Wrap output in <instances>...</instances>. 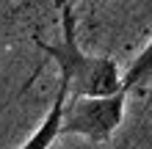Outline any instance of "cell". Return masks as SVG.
<instances>
[{
	"label": "cell",
	"instance_id": "cell-1",
	"mask_svg": "<svg viewBox=\"0 0 152 149\" xmlns=\"http://www.w3.org/2000/svg\"><path fill=\"white\" fill-rule=\"evenodd\" d=\"M61 41L47 44L39 41L36 44L44 55H50L56 61L58 69V80L66 83L69 94H113L122 89V72L119 64L108 55H91L77 44V28H75V17H72V3L61 6Z\"/></svg>",
	"mask_w": 152,
	"mask_h": 149
},
{
	"label": "cell",
	"instance_id": "cell-2",
	"mask_svg": "<svg viewBox=\"0 0 152 149\" xmlns=\"http://www.w3.org/2000/svg\"><path fill=\"white\" fill-rule=\"evenodd\" d=\"M127 91L119 89L113 94H66L61 110V135H80L86 141L105 144L122 127Z\"/></svg>",
	"mask_w": 152,
	"mask_h": 149
},
{
	"label": "cell",
	"instance_id": "cell-3",
	"mask_svg": "<svg viewBox=\"0 0 152 149\" xmlns=\"http://www.w3.org/2000/svg\"><path fill=\"white\" fill-rule=\"evenodd\" d=\"M66 94H69L66 83L58 80V91H56V100H53L50 110L44 113V119L39 121V127L28 135V141H25L20 149H50L61 138V110H64Z\"/></svg>",
	"mask_w": 152,
	"mask_h": 149
},
{
	"label": "cell",
	"instance_id": "cell-4",
	"mask_svg": "<svg viewBox=\"0 0 152 149\" xmlns=\"http://www.w3.org/2000/svg\"><path fill=\"white\" fill-rule=\"evenodd\" d=\"M152 83V39L144 44V50L130 61V66L122 72V89L124 91H144Z\"/></svg>",
	"mask_w": 152,
	"mask_h": 149
},
{
	"label": "cell",
	"instance_id": "cell-5",
	"mask_svg": "<svg viewBox=\"0 0 152 149\" xmlns=\"http://www.w3.org/2000/svg\"><path fill=\"white\" fill-rule=\"evenodd\" d=\"M64 3H72V0H58V6H64Z\"/></svg>",
	"mask_w": 152,
	"mask_h": 149
}]
</instances>
